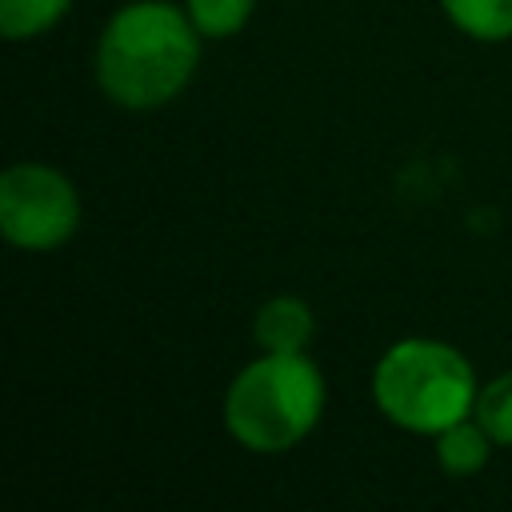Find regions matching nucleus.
<instances>
[{"mask_svg": "<svg viewBox=\"0 0 512 512\" xmlns=\"http://www.w3.org/2000/svg\"><path fill=\"white\" fill-rule=\"evenodd\" d=\"M200 28L188 8L164 0H136L120 8L96 44V80L120 108H160L196 72Z\"/></svg>", "mask_w": 512, "mask_h": 512, "instance_id": "1", "label": "nucleus"}, {"mask_svg": "<svg viewBox=\"0 0 512 512\" xmlns=\"http://www.w3.org/2000/svg\"><path fill=\"white\" fill-rule=\"evenodd\" d=\"M324 412V376L304 352H264L224 396L228 432L260 456L296 448Z\"/></svg>", "mask_w": 512, "mask_h": 512, "instance_id": "2", "label": "nucleus"}, {"mask_svg": "<svg viewBox=\"0 0 512 512\" xmlns=\"http://www.w3.org/2000/svg\"><path fill=\"white\" fill-rule=\"evenodd\" d=\"M476 376L468 360L440 340H400L392 344L372 372L376 408L408 432L436 436L476 408Z\"/></svg>", "mask_w": 512, "mask_h": 512, "instance_id": "3", "label": "nucleus"}, {"mask_svg": "<svg viewBox=\"0 0 512 512\" xmlns=\"http://www.w3.org/2000/svg\"><path fill=\"white\" fill-rule=\"evenodd\" d=\"M80 224V200L64 172L48 164H12L0 176V232L8 244L48 252Z\"/></svg>", "mask_w": 512, "mask_h": 512, "instance_id": "4", "label": "nucleus"}, {"mask_svg": "<svg viewBox=\"0 0 512 512\" xmlns=\"http://www.w3.org/2000/svg\"><path fill=\"white\" fill-rule=\"evenodd\" d=\"M252 336L264 352H304L316 336L312 308L296 296H272L252 320Z\"/></svg>", "mask_w": 512, "mask_h": 512, "instance_id": "5", "label": "nucleus"}, {"mask_svg": "<svg viewBox=\"0 0 512 512\" xmlns=\"http://www.w3.org/2000/svg\"><path fill=\"white\" fill-rule=\"evenodd\" d=\"M488 444L492 436L484 432V424L472 416L456 420L452 428L436 432V464L448 472V476H472L476 468H484L488 460Z\"/></svg>", "mask_w": 512, "mask_h": 512, "instance_id": "6", "label": "nucleus"}, {"mask_svg": "<svg viewBox=\"0 0 512 512\" xmlns=\"http://www.w3.org/2000/svg\"><path fill=\"white\" fill-rule=\"evenodd\" d=\"M448 20L472 40H508L512 36V0H440Z\"/></svg>", "mask_w": 512, "mask_h": 512, "instance_id": "7", "label": "nucleus"}, {"mask_svg": "<svg viewBox=\"0 0 512 512\" xmlns=\"http://www.w3.org/2000/svg\"><path fill=\"white\" fill-rule=\"evenodd\" d=\"M72 0H0V32L8 40H28L48 32Z\"/></svg>", "mask_w": 512, "mask_h": 512, "instance_id": "8", "label": "nucleus"}, {"mask_svg": "<svg viewBox=\"0 0 512 512\" xmlns=\"http://www.w3.org/2000/svg\"><path fill=\"white\" fill-rule=\"evenodd\" d=\"M472 416L484 424V432L492 436V444L512 448V372L488 380V384L476 392Z\"/></svg>", "mask_w": 512, "mask_h": 512, "instance_id": "9", "label": "nucleus"}, {"mask_svg": "<svg viewBox=\"0 0 512 512\" xmlns=\"http://www.w3.org/2000/svg\"><path fill=\"white\" fill-rule=\"evenodd\" d=\"M184 8L200 28V36L220 40V36H236L248 24L256 0H184Z\"/></svg>", "mask_w": 512, "mask_h": 512, "instance_id": "10", "label": "nucleus"}]
</instances>
